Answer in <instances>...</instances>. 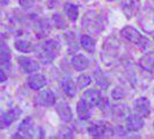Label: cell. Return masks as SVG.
I'll list each match as a JSON object with an SVG mask.
<instances>
[{"label": "cell", "mask_w": 154, "mask_h": 139, "mask_svg": "<svg viewBox=\"0 0 154 139\" xmlns=\"http://www.w3.org/2000/svg\"><path fill=\"white\" fill-rule=\"evenodd\" d=\"M87 131L94 138H106L112 136V126L104 121H96L88 125Z\"/></svg>", "instance_id": "cell-4"}, {"label": "cell", "mask_w": 154, "mask_h": 139, "mask_svg": "<svg viewBox=\"0 0 154 139\" xmlns=\"http://www.w3.org/2000/svg\"><path fill=\"white\" fill-rule=\"evenodd\" d=\"M144 126V119L141 116L137 115H130L125 118V129L129 132H136L139 131L140 129H143Z\"/></svg>", "instance_id": "cell-13"}, {"label": "cell", "mask_w": 154, "mask_h": 139, "mask_svg": "<svg viewBox=\"0 0 154 139\" xmlns=\"http://www.w3.org/2000/svg\"><path fill=\"white\" fill-rule=\"evenodd\" d=\"M62 50V44L58 39H48L44 41L38 50V58L44 65L52 63L58 57Z\"/></svg>", "instance_id": "cell-2"}, {"label": "cell", "mask_w": 154, "mask_h": 139, "mask_svg": "<svg viewBox=\"0 0 154 139\" xmlns=\"http://www.w3.org/2000/svg\"><path fill=\"white\" fill-rule=\"evenodd\" d=\"M108 1H114V0H108Z\"/></svg>", "instance_id": "cell-35"}, {"label": "cell", "mask_w": 154, "mask_h": 139, "mask_svg": "<svg viewBox=\"0 0 154 139\" xmlns=\"http://www.w3.org/2000/svg\"><path fill=\"white\" fill-rule=\"evenodd\" d=\"M106 24H107V21L104 19V16L95 9L87 11L82 16V19H81L82 29L87 31L88 34H93V35L101 34L104 30Z\"/></svg>", "instance_id": "cell-1"}, {"label": "cell", "mask_w": 154, "mask_h": 139, "mask_svg": "<svg viewBox=\"0 0 154 139\" xmlns=\"http://www.w3.org/2000/svg\"><path fill=\"white\" fill-rule=\"evenodd\" d=\"M77 113H78V117L81 121H87L92 116V107L85 100L80 99V101H78L77 103Z\"/></svg>", "instance_id": "cell-18"}, {"label": "cell", "mask_w": 154, "mask_h": 139, "mask_svg": "<svg viewBox=\"0 0 154 139\" xmlns=\"http://www.w3.org/2000/svg\"><path fill=\"white\" fill-rule=\"evenodd\" d=\"M17 63H19V66L21 67L24 73H35L39 70V64L36 60L31 59V58H28V57H24V56H21L17 58Z\"/></svg>", "instance_id": "cell-12"}, {"label": "cell", "mask_w": 154, "mask_h": 139, "mask_svg": "<svg viewBox=\"0 0 154 139\" xmlns=\"http://www.w3.org/2000/svg\"><path fill=\"white\" fill-rule=\"evenodd\" d=\"M112 115L115 116L116 118H126L130 115V109L128 108L126 104H118L112 108Z\"/></svg>", "instance_id": "cell-25"}, {"label": "cell", "mask_w": 154, "mask_h": 139, "mask_svg": "<svg viewBox=\"0 0 154 139\" xmlns=\"http://www.w3.org/2000/svg\"><path fill=\"white\" fill-rule=\"evenodd\" d=\"M11 0H0V5H8Z\"/></svg>", "instance_id": "cell-34"}, {"label": "cell", "mask_w": 154, "mask_h": 139, "mask_svg": "<svg viewBox=\"0 0 154 139\" xmlns=\"http://www.w3.org/2000/svg\"><path fill=\"white\" fill-rule=\"evenodd\" d=\"M34 103L39 107H52L56 103V95L50 89H44L38 93L37 96H35Z\"/></svg>", "instance_id": "cell-9"}, {"label": "cell", "mask_w": 154, "mask_h": 139, "mask_svg": "<svg viewBox=\"0 0 154 139\" xmlns=\"http://www.w3.org/2000/svg\"><path fill=\"white\" fill-rule=\"evenodd\" d=\"M8 32H9V29L6 24L0 22V41H4L8 36Z\"/></svg>", "instance_id": "cell-31"}, {"label": "cell", "mask_w": 154, "mask_h": 139, "mask_svg": "<svg viewBox=\"0 0 154 139\" xmlns=\"http://www.w3.org/2000/svg\"><path fill=\"white\" fill-rule=\"evenodd\" d=\"M82 100H85L92 108L94 107H99L101 106L103 97H102V93L97 89H88L82 94Z\"/></svg>", "instance_id": "cell-11"}, {"label": "cell", "mask_w": 154, "mask_h": 139, "mask_svg": "<svg viewBox=\"0 0 154 139\" xmlns=\"http://www.w3.org/2000/svg\"><path fill=\"white\" fill-rule=\"evenodd\" d=\"M153 94H154V89H153Z\"/></svg>", "instance_id": "cell-37"}, {"label": "cell", "mask_w": 154, "mask_h": 139, "mask_svg": "<svg viewBox=\"0 0 154 139\" xmlns=\"http://www.w3.org/2000/svg\"><path fill=\"white\" fill-rule=\"evenodd\" d=\"M36 0H19V4L23 9H30L31 7H34Z\"/></svg>", "instance_id": "cell-30"}, {"label": "cell", "mask_w": 154, "mask_h": 139, "mask_svg": "<svg viewBox=\"0 0 154 139\" xmlns=\"http://www.w3.org/2000/svg\"><path fill=\"white\" fill-rule=\"evenodd\" d=\"M48 81H46V78L43 74H32L28 78V86L30 87L32 91H39L42 89L43 87H45Z\"/></svg>", "instance_id": "cell-17"}, {"label": "cell", "mask_w": 154, "mask_h": 139, "mask_svg": "<svg viewBox=\"0 0 154 139\" xmlns=\"http://www.w3.org/2000/svg\"><path fill=\"white\" fill-rule=\"evenodd\" d=\"M14 46H15V49L17 51H20L22 54H29V52H32L35 50V45L31 42L27 41V39H15Z\"/></svg>", "instance_id": "cell-20"}, {"label": "cell", "mask_w": 154, "mask_h": 139, "mask_svg": "<svg viewBox=\"0 0 154 139\" xmlns=\"http://www.w3.org/2000/svg\"><path fill=\"white\" fill-rule=\"evenodd\" d=\"M85 1H88V0H85Z\"/></svg>", "instance_id": "cell-38"}, {"label": "cell", "mask_w": 154, "mask_h": 139, "mask_svg": "<svg viewBox=\"0 0 154 139\" xmlns=\"http://www.w3.org/2000/svg\"><path fill=\"white\" fill-rule=\"evenodd\" d=\"M71 64H72L73 69L75 70V71L81 72V71H85L89 66V60L84 54H74L71 57Z\"/></svg>", "instance_id": "cell-15"}, {"label": "cell", "mask_w": 154, "mask_h": 139, "mask_svg": "<svg viewBox=\"0 0 154 139\" xmlns=\"http://www.w3.org/2000/svg\"><path fill=\"white\" fill-rule=\"evenodd\" d=\"M64 12H65L66 16L69 17V21H72V22H75L79 17V7L74 4L66 2L64 5Z\"/></svg>", "instance_id": "cell-22"}, {"label": "cell", "mask_w": 154, "mask_h": 139, "mask_svg": "<svg viewBox=\"0 0 154 139\" xmlns=\"http://www.w3.org/2000/svg\"><path fill=\"white\" fill-rule=\"evenodd\" d=\"M80 44L82 49L86 50L88 54H93L96 48V42L91 35H81L80 37Z\"/></svg>", "instance_id": "cell-21"}, {"label": "cell", "mask_w": 154, "mask_h": 139, "mask_svg": "<svg viewBox=\"0 0 154 139\" xmlns=\"http://www.w3.org/2000/svg\"><path fill=\"white\" fill-rule=\"evenodd\" d=\"M133 110L137 115L144 117H148L151 115V103L147 97H138L133 103Z\"/></svg>", "instance_id": "cell-10"}, {"label": "cell", "mask_w": 154, "mask_h": 139, "mask_svg": "<svg viewBox=\"0 0 154 139\" xmlns=\"http://www.w3.org/2000/svg\"><path fill=\"white\" fill-rule=\"evenodd\" d=\"M7 73L5 72V69L4 67H0V84L5 82L7 80Z\"/></svg>", "instance_id": "cell-33"}, {"label": "cell", "mask_w": 154, "mask_h": 139, "mask_svg": "<svg viewBox=\"0 0 154 139\" xmlns=\"http://www.w3.org/2000/svg\"><path fill=\"white\" fill-rule=\"evenodd\" d=\"M138 23L145 32L154 34V8L149 6L143 8L138 16Z\"/></svg>", "instance_id": "cell-5"}, {"label": "cell", "mask_w": 154, "mask_h": 139, "mask_svg": "<svg viewBox=\"0 0 154 139\" xmlns=\"http://www.w3.org/2000/svg\"><path fill=\"white\" fill-rule=\"evenodd\" d=\"M51 20H52V23H54V26L57 29L64 30V29L67 28V23L65 21V19H64L59 13H54V15H52V19H51Z\"/></svg>", "instance_id": "cell-27"}, {"label": "cell", "mask_w": 154, "mask_h": 139, "mask_svg": "<svg viewBox=\"0 0 154 139\" xmlns=\"http://www.w3.org/2000/svg\"><path fill=\"white\" fill-rule=\"evenodd\" d=\"M121 8L126 19H132L140 9V0H121Z\"/></svg>", "instance_id": "cell-8"}, {"label": "cell", "mask_w": 154, "mask_h": 139, "mask_svg": "<svg viewBox=\"0 0 154 139\" xmlns=\"http://www.w3.org/2000/svg\"><path fill=\"white\" fill-rule=\"evenodd\" d=\"M153 128H154V123H153Z\"/></svg>", "instance_id": "cell-36"}, {"label": "cell", "mask_w": 154, "mask_h": 139, "mask_svg": "<svg viewBox=\"0 0 154 139\" xmlns=\"http://www.w3.org/2000/svg\"><path fill=\"white\" fill-rule=\"evenodd\" d=\"M124 95H125V92H124L123 88H121V87H116L115 89L112 91V93H111L112 99L116 101L122 100V99L124 97Z\"/></svg>", "instance_id": "cell-29"}, {"label": "cell", "mask_w": 154, "mask_h": 139, "mask_svg": "<svg viewBox=\"0 0 154 139\" xmlns=\"http://www.w3.org/2000/svg\"><path fill=\"white\" fill-rule=\"evenodd\" d=\"M94 74H95V79H96V82H97V85L102 87V88H107L109 86V80L108 78L106 77V74L101 71L100 69H97L95 72H94Z\"/></svg>", "instance_id": "cell-26"}, {"label": "cell", "mask_w": 154, "mask_h": 139, "mask_svg": "<svg viewBox=\"0 0 154 139\" xmlns=\"http://www.w3.org/2000/svg\"><path fill=\"white\" fill-rule=\"evenodd\" d=\"M64 37H65V41L67 42V44L72 50H77L79 43H80V39L78 37V35L74 31H69L67 34H65Z\"/></svg>", "instance_id": "cell-24"}, {"label": "cell", "mask_w": 154, "mask_h": 139, "mask_svg": "<svg viewBox=\"0 0 154 139\" xmlns=\"http://www.w3.org/2000/svg\"><path fill=\"white\" fill-rule=\"evenodd\" d=\"M56 111L59 116V118L63 119L64 122L69 123L73 119V114H72V109L69 107V104L65 101H60L57 106H56Z\"/></svg>", "instance_id": "cell-14"}, {"label": "cell", "mask_w": 154, "mask_h": 139, "mask_svg": "<svg viewBox=\"0 0 154 139\" xmlns=\"http://www.w3.org/2000/svg\"><path fill=\"white\" fill-rule=\"evenodd\" d=\"M35 134H36L35 122L31 117H27L23 119L22 123L19 125L13 138H34V137H36Z\"/></svg>", "instance_id": "cell-6"}, {"label": "cell", "mask_w": 154, "mask_h": 139, "mask_svg": "<svg viewBox=\"0 0 154 139\" xmlns=\"http://www.w3.org/2000/svg\"><path fill=\"white\" fill-rule=\"evenodd\" d=\"M11 62V50L6 42L0 41V65H9Z\"/></svg>", "instance_id": "cell-23"}, {"label": "cell", "mask_w": 154, "mask_h": 139, "mask_svg": "<svg viewBox=\"0 0 154 139\" xmlns=\"http://www.w3.org/2000/svg\"><path fill=\"white\" fill-rule=\"evenodd\" d=\"M21 115H22V110L19 107L9 109L7 111L2 113L0 115V129H6L8 126H11L16 119H19V117Z\"/></svg>", "instance_id": "cell-7"}, {"label": "cell", "mask_w": 154, "mask_h": 139, "mask_svg": "<svg viewBox=\"0 0 154 139\" xmlns=\"http://www.w3.org/2000/svg\"><path fill=\"white\" fill-rule=\"evenodd\" d=\"M58 137H62V138H73V131L69 128H65V129H63L62 131L59 132Z\"/></svg>", "instance_id": "cell-32"}, {"label": "cell", "mask_w": 154, "mask_h": 139, "mask_svg": "<svg viewBox=\"0 0 154 139\" xmlns=\"http://www.w3.org/2000/svg\"><path fill=\"white\" fill-rule=\"evenodd\" d=\"M60 86H62L64 93L69 96V97H74L77 95V85L73 80H71L69 78H66L64 79L62 82H60Z\"/></svg>", "instance_id": "cell-19"}, {"label": "cell", "mask_w": 154, "mask_h": 139, "mask_svg": "<svg viewBox=\"0 0 154 139\" xmlns=\"http://www.w3.org/2000/svg\"><path fill=\"white\" fill-rule=\"evenodd\" d=\"M92 82V78L89 77L88 74H81L77 78V85L80 87V88H86L91 85Z\"/></svg>", "instance_id": "cell-28"}, {"label": "cell", "mask_w": 154, "mask_h": 139, "mask_svg": "<svg viewBox=\"0 0 154 139\" xmlns=\"http://www.w3.org/2000/svg\"><path fill=\"white\" fill-rule=\"evenodd\" d=\"M121 35L124 39L129 41L133 45L138 46L143 50H146L148 46L151 45L149 39L146 36H144L141 32H139L136 28H133L131 26H126L121 30Z\"/></svg>", "instance_id": "cell-3"}, {"label": "cell", "mask_w": 154, "mask_h": 139, "mask_svg": "<svg viewBox=\"0 0 154 139\" xmlns=\"http://www.w3.org/2000/svg\"><path fill=\"white\" fill-rule=\"evenodd\" d=\"M139 66L144 71L153 73L154 72V51L146 52L144 56H141V58L139 59Z\"/></svg>", "instance_id": "cell-16"}]
</instances>
